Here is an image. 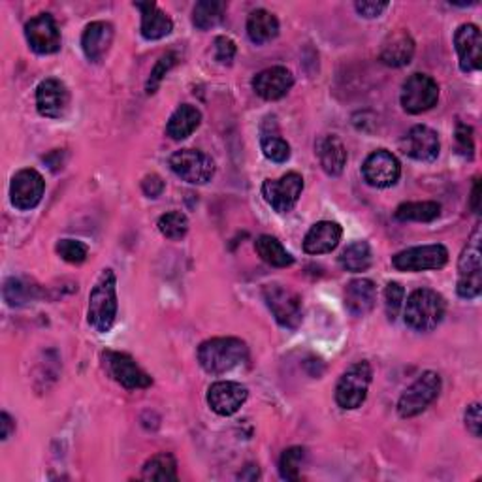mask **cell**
I'll list each match as a JSON object with an SVG mask.
<instances>
[{
    "mask_svg": "<svg viewBox=\"0 0 482 482\" xmlns=\"http://www.w3.org/2000/svg\"><path fill=\"white\" fill-rule=\"evenodd\" d=\"M403 302H405V288L396 281L388 283L384 288V309L388 319L391 321L398 319L400 311L403 309Z\"/></svg>",
    "mask_w": 482,
    "mask_h": 482,
    "instance_id": "74e56055",
    "label": "cell"
},
{
    "mask_svg": "<svg viewBox=\"0 0 482 482\" xmlns=\"http://www.w3.org/2000/svg\"><path fill=\"white\" fill-rule=\"evenodd\" d=\"M254 249L263 261L273 268H288L294 264V256L283 247V244L273 236H261L254 241Z\"/></svg>",
    "mask_w": 482,
    "mask_h": 482,
    "instance_id": "f1b7e54d",
    "label": "cell"
},
{
    "mask_svg": "<svg viewBox=\"0 0 482 482\" xmlns=\"http://www.w3.org/2000/svg\"><path fill=\"white\" fill-rule=\"evenodd\" d=\"M454 47L458 53V61L461 72L471 73L482 66V34L480 29L473 23H463L454 32Z\"/></svg>",
    "mask_w": 482,
    "mask_h": 482,
    "instance_id": "ac0fdd59",
    "label": "cell"
},
{
    "mask_svg": "<svg viewBox=\"0 0 482 482\" xmlns=\"http://www.w3.org/2000/svg\"><path fill=\"white\" fill-rule=\"evenodd\" d=\"M317 157H319L323 170L328 176H341L343 174L345 166H347V150L338 136L326 134V136L319 138Z\"/></svg>",
    "mask_w": 482,
    "mask_h": 482,
    "instance_id": "484cf974",
    "label": "cell"
},
{
    "mask_svg": "<svg viewBox=\"0 0 482 482\" xmlns=\"http://www.w3.org/2000/svg\"><path fill=\"white\" fill-rule=\"evenodd\" d=\"M25 39L29 47L39 55H51L61 49V30L57 22L49 13L32 17L25 25Z\"/></svg>",
    "mask_w": 482,
    "mask_h": 482,
    "instance_id": "9a60e30c",
    "label": "cell"
},
{
    "mask_svg": "<svg viewBox=\"0 0 482 482\" xmlns=\"http://www.w3.org/2000/svg\"><path fill=\"white\" fill-rule=\"evenodd\" d=\"M471 208L477 215L480 213V181H475V187L471 193Z\"/></svg>",
    "mask_w": 482,
    "mask_h": 482,
    "instance_id": "7dc6e473",
    "label": "cell"
},
{
    "mask_svg": "<svg viewBox=\"0 0 482 482\" xmlns=\"http://www.w3.org/2000/svg\"><path fill=\"white\" fill-rule=\"evenodd\" d=\"M374 379V369L369 362L362 360L352 364L347 372L341 375L338 386H336V401L341 409L355 411L367 398L369 384Z\"/></svg>",
    "mask_w": 482,
    "mask_h": 482,
    "instance_id": "8992f818",
    "label": "cell"
},
{
    "mask_svg": "<svg viewBox=\"0 0 482 482\" xmlns=\"http://www.w3.org/2000/svg\"><path fill=\"white\" fill-rule=\"evenodd\" d=\"M449 263V249L434 244V245H420L400 251L392 256V266L400 271H428L441 270Z\"/></svg>",
    "mask_w": 482,
    "mask_h": 482,
    "instance_id": "8fae6325",
    "label": "cell"
},
{
    "mask_svg": "<svg viewBox=\"0 0 482 482\" xmlns=\"http://www.w3.org/2000/svg\"><path fill=\"white\" fill-rule=\"evenodd\" d=\"M142 191L145 193V196H150V198L160 196L162 191H164V181H162V177H159L157 174L145 176L143 181H142Z\"/></svg>",
    "mask_w": 482,
    "mask_h": 482,
    "instance_id": "f6af8a7d",
    "label": "cell"
},
{
    "mask_svg": "<svg viewBox=\"0 0 482 482\" xmlns=\"http://www.w3.org/2000/svg\"><path fill=\"white\" fill-rule=\"evenodd\" d=\"M466 426L473 434V437H480V426H482V415H480V403H471L466 411Z\"/></svg>",
    "mask_w": 482,
    "mask_h": 482,
    "instance_id": "ee69618b",
    "label": "cell"
},
{
    "mask_svg": "<svg viewBox=\"0 0 482 482\" xmlns=\"http://www.w3.org/2000/svg\"><path fill=\"white\" fill-rule=\"evenodd\" d=\"M15 430V424L12 420V417L8 413H3L0 415V437H3V441H6Z\"/></svg>",
    "mask_w": 482,
    "mask_h": 482,
    "instance_id": "bcb514c9",
    "label": "cell"
},
{
    "mask_svg": "<svg viewBox=\"0 0 482 482\" xmlns=\"http://www.w3.org/2000/svg\"><path fill=\"white\" fill-rule=\"evenodd\" d=\"M362 176L372 187L388 189L398 183L401 176V164L391 151L379 150L369 155L362 164Z\"/></svg>",
    "mask_w": 482,
    "mask_h": 482,
    "instance_id": "5bb4252c",
    "label": "cell"
},
{
    "mask_svg": "<svg viewBox=\"0 0 482 482\" xmlns=\"http://www.w3.org/2000/svg\"><path fill=\"white\" fill-rule=\"evenodd\" d=\"M304 191V177L298 172H288L280 179H266L263 196L277 213H290Z\"/></svg>",
    "mask_w": 482,
    "mask_h": 482,
    "instance_id": "30bf717a",
    "label": "cell"
},
{
    "mask_svg": "<svg viewBox=\"0 0 482 482\" xmlns=\"http://www.w3.org/2000/svg\"><path fill=\"white\" fill-rule=\"evenodd\" d=\"M200 123H202L200 109L193 104H181L168 119V125H166V134L176 142H181L185 138H189L200 126Z\"/></svg>",
    "mask_w": 482,
    "mask_h": 482,
    "instance_id": "4316f807",
    "label": "cell"
},
{
    "mask_svg": "<svg viewBox=\"0 0 482 482\" xmlns=\"http://www.w3.org/2000/svg\"><path fill=\"white\" fill-rule=\"evenodd\" d=\"M249 358V349L245 341L237 338H213L198 347V362L203 372L220 375L244 366Z\"/></svg>",
    "mask_w": 482,
    "mask_h": 482,
    "instance_id": "6da1fadb",
    "label": "cell"
},
{
    "mask_svg": "<svg viewBox=\"0 0 482 482\" xmlns=\"http://www.w3.org/2000/svg\"><path fill=\"white\" fill-rule=\"evenodd\" d=\"M439 100V85L428 73H413L401 87V106L407 114H424Z\"/></svg>",
    "mask_w": 482,
    "mask_h": 482,
    "instance_id": "9c48e42d",
    "label": "cell"
},
{
    "mask_svg": "<svg viewBox=\"0 0 482 482\" xmlns=\"http://www.w3.org/2000/svg\"><path fill=\"white\" fill-rule=\"evenodd\" d=\"M236 57V44L228 36H219L215 39V59L220 65H230Z\"/></svg>",
    "mask_w": 482,
    "mask_h": 482,
    "instance_id": "b9f144b4",
    "label": "cell"
},
{
    "mask_svg": "<svg viewBox=\"0 0 482 482\" xmlns=\"http://www.w3.org/2000/svg\"><path fill=\"white\" fill-rule=\"evenodd\" d=\"M377 304V287L369 280H352L345 288V307L352 317H366Z\"/></svg>",
    "mask_w": 482,
    "mask_h": 482,
    "instance_id": "7402d4cb",
    "label": "cell"
},
{
    "mask_svg": "<svg viewBox=\"0 0 482 482\" xmlns=\"http://www.w3.org/2000/svg\"><path fill=\"white\" fill-rule=\"evenodd\" d=\"M157 227L164 237H168L172 241H181L189 232V219L181 211H170L159 219Z\"/></svg>",
    "mask_w": 482,
    "mask_h": 482,
    "instance_id": "836d02e7",
    "label": "cell"
},
{
    "mask_svg": "<svg viewBox=\"0 0 482 482\" xmlns=\"http://www.w3.org/2000/svg\"><path fill=\"white\" fill-rule=\"evenodd\" d=\"M142 480H160V482H168V480H177V461L172 454L168 452H160L151 456L143 463Z\"/></svg>",
    "mask_w": 482,
    "mask_h": 482,
    "instance_id": "f546056e",
    "label": "cell"
},
{
    "mask_svg": "<svg viewBox=\"0 0 482 482\" xmlns=\"http://www.w3.org/2000/svg\"><path fill=\"white\" fill-rule=\"evenodd\" d=\"M456 292L463 300H475L482 292V253H480V227L473 230L468 245L463 247L458 261Z\"/></svg>",
    "mask_w": 482,
    "mask_h": 482,
    "instance_id": "277c9868",
    "label": "cell"
},
{
    "mask_svg": "<svg viewBox=\"0 0 482 482\" xmlns=\"http://www.w3.org/2000/svg\"><path fill=\"white\" fill-rule=\"evenodd\" d=\"M176 59H177L176 53H166L159 59V63L155 65V68L151 72L150 82H147V92H150V95H153V92L159 89V85L164 80L166 73H168L170 68L176 65Z\"/></svg>",
    "mask_w": 482,
    "mask_h": 482,
    "instance_id": "f35d334b",
    "label": "cell"
},
{
    "mask_svg": "<svg viewBox=\"0 0 482 482\" xmlns=\"http://www.w3.org/2000/svg\"><path fill=\"white\" fill-rule=\"evenodd\" d=\"M261 147L266 159L273 162H287L290 159V145L277 133H263Z\"/></svg>",
    "mask_w": 482,
    "mask_h": 482,
    "instance_id": "d590c367",
    "label": "cell"
},
{
    "mask_svg": "<svg viewBox=\"0 0 482 482\" xmlns=\"http://www.w3.org/2000/svg\"><path fill=\"white\" fill-rule=\"evenodd\" d=\"M400 147L407 157L420 162H432L439 157L441 143L437 133L432 131L430 126L417 125L401 138Z\"/></svg>",
    "mask_w": 482,
    "mask_h": 482,
    "instance_id": "d6986e66",
    "label": "cell"
},
{
    "mask_svg": "<svg viewBox=\"0 0 482 482\" xmlns=\"http://www.w3.org/2000/svg\"><path fill=\"white\" fill-rule=\"evenodd\" d=\"M225 12V3H219V0H202L193 10V25L200 30H210L222 22Z\"/></svg>",
    "mask_w": 482,
    "mask_h": 482,
    "instance_id": "1f68e13d",
    "label": "cell"
},
{
    "mask_svg": "<svg viewBox=\"0 0 482 482\" xmlns=\"http://www.w3.org/2000/svg\"><path fill=\"white\" fill-rule=\"evenodd\" d=\"M172 172L191 185H206L215 174V162L198 150H181L170 157Z\"/></svg>",
    "mask_w": 482,
    "mask_h": 482,
    "instance_id": "7c38bea8",
    "label": "cell"
},
{
    "mask_svg": "<svg viewBox=\"0 0 482 482\" xmlns=\"http://www.w3.org/2000/svg\"><path fill=\"white\" fill-rule=\"evenodd\" d=\"M343 228L333 220H321L313 225L304 237V251L307 254H324L331 253L340 245Z\"/></svg>",
    "mask_w": 482,
    "mask_h": 482,
    "instance_id": "44dd1931",
    "label": "cell"
},
{
    "mask_svg": "<svg viewBox=\"0 0 482 482\" xmlns=\"http://www.w3.org/2000/svg\"><path fill=\"white\" fill-rule=\"evenodd\" d=\"M441 213V206L437 202H403L396 208L394 217L398 220H415V222H430L437 219Z\"/></svg>",
    "mask_w": 482,
    "mask_h": 482,
    "instance_id": "d6a6232c",
    "label": "cell"
},
{
    "mask_svg": "<svg viewBox=\"0 0 482 482\" xmlns=\"http://www.w3.org/2000/svg\"><path fill=\"white\" fill-rule=\"evenodd\" d=\"M444 306L443 296L430 288H418L415 290L403 307L405 324L415 331H432L437 328L444 317Z\"/></svg>",
    "mask_w": 482,
    "mask_h": 482,
    "instance_id": "3957f363",
    "label": "cell"
},
{
    "mask_svg": "<svg viewBox=\"0 0 482 482\" xmlns=\"http://www.w3.org/2000/svg\"><path fill=\"white\" fill-rule=\"evenodd\" d=\"M307 451L304 447H290L283 452L280 460V473L285 480H300V471L306 461Z\"/></svg>",
    "mask_w": 482,
    "mask_h": 482,
    "instance_id": "e575fe53",
    "label": "cell"
},
{
    "mask_svg": "<svg viewBox=\"0 0 482 482\" xmlns=\"http://www.w3.org/2000/svg\"><path fill=\"white\" fill-rule=\"evenodd\" d=\"M372 263H374V254L367 241H355V244L347 245L340 256V264L343 266V270L352 271V273H360V271L369 270Z\"/></svg>",
    "mask_w": 482,
    "mask_h": 482,
    "instance_id": "4dcf8cb0",
    "label": "cell"
},
{
    "mask_svg": "<svg viewBox=\"0 0 482 482\" xmlns=\"http://www.w3.org/2000/svg\"><path fill=\"white\" fill-rule=\"evenodd\" d=\"M44 193H46V181L42 174L36 172L34 168L20 170L13 176L10 185L12 206L22 211H29L39 206L44 198Z\"/></svg>",
    "mask_w": 482,
    "mask_h": 482,
    "instance_id": "4fadbf2b",
    "label": "cell"
},
{
    "mask_svg": "<svg viewBox=\"0 0 482 482\" xmlns=\"http://www.w3.org/2000/svg\"><path fill=\"white\" fill-rule=\"evenodd\" d=\"M355 8L362 17H366V20H375V17H379L388 8V3H372V0H364V3H357Z\"/></svg>",
    "mask_w": 482,
    "mask_h": 482,
    "instance_id": "7bdbcfd3",
    "label": "cell"
},
{
    "mask_svg": "<svg viewBox=\"0 0 482 482\" xmlns=\"http://www.w3.org/2000/svg\"><path fill=\"white\" fill-rule=\"evenodd\" d=\"M55 251H57V254L68 264H83L89 254L87 245L78 239H61Z\"/></svg>",
    "mask_w": 482,
    "mask_h": 482,
    "instance_id": "8d00e7d4",
    "label": "cell"
},
{
    "mask_svg": "<svg viewBox=\"0 0 482 482\" xmlns=\"http://www.w3.org/2000/svg\"><path fill=\"white\" fill-rule=\"evenodd\" d=\"M142 12V36L145 40L166 39L174 30V22L168 13H164L155 3H136Z\"/></svg>",
    "mask_w": 482,
    "mask_h": 482,
    "instance_id": "d4e9b609",
    "label": "cell"
},
{
    "mask_svg": "<svg viewBox=\"0 0 482 482\" xmlns=\"http://www.w3.org/2000/svg\"><path fill=\"white\" fill-rule=\"evenodd\" d=\"M415 55V40L407 30H396L383 42L381 61L386 66L400 68L409 65Z\"/></svg>",
    "mask_w": 482,
    "mask_h": 482,
    "instance_id": "cb8c5ba5",
    "label": "cell"
},
{
    "mask_svg": "<svg viewBox=\"0 0 482 482\" xmlns=\"http://www.w3.org/2000/svg\"><path fill=\"white\" fill-rule=\"evenodd\" d=\"M30 296V288L27 285H23L20 280H10L6 281L4 287V298L10 306H20L25 304Z\"/></svg>",
    "mask_w": 482,
    "mask_h": 482,
    "instance_id": "60d3db41",
    "label": "cell"
},
{
    "mask_svg": "<svg viewBox=\"0 0 482 482\" xmlns=\"http://www.w3.org/2000/svg\"><path fill=\"white\" fill-rule=\"evenodd\" d=\"M117 319V277L114 270H104L89 294L87 321L99 333H108Z\"/></svg>",
    "mask_w": 482,
    "mask_h": 482,
    "instance_id": "7a4b0ae2",
    "label": "cell"
},
{
    "mask_svg": "<svg viewBox=\"0 0 482 482\" xmlns=\"http://www.w3.org/2000/svg\"><path fill=\"white\" fill-rule=\"evenodd\" d=\"M247 34L253 44L263 46L277 39L280 34V22L268 10H254L247 20Z\"/></svg>",
    "mask_w": 482,
    "mask_h": 482,
    "instance_id": "83f0119b",
    "label": "cell"
},
{
    "mask_svg": "<svg viewBox=\"0 0 482 482\" xmlns=\"http://www.w3.org/2000/svg\"><path fill=\"white\" fill-rule=\"evenodd\" d=\"M102 366L106 374L123 388H126V391H142V388H150L153 384V379L147 375L136 364V360L131 355H126V352H102Z\"/></svg>",
    "mask_w": 482,
    "mask_h": 482,
    "instance_id": "ba28073f",
    "label": "cell"
},
{
    "mask_svg": "<svg viewBox=\"0 0 482 482\" xmlns=\"http://www.w3.org/2000/svg\"><path fill=\"white\" fill-rule=\"evenodd\" d=\"M70 106V90L61 80H44L36 87V108L47 119H61Z\"/></svg>",
    "mask_w": 482,
    "mask_h": 482,
    "instance_id": "e0dca14e",
    "label": "cell"
},
{
    "mask_svg": "<svg viewBox=\"0 0 482 482\" xmlns=\"http://www.w3.org/2000/svg\"><path fill=\"white\" fill-rule=\"evenodd\" d=\"M263 296L277 324L287 330H296L302 324V298L292 288L280 283H270L263 288Z\"/></svg>",
    "mask_w": 482,
    "mask_h": 482,
    "instance_id": "5b68a950",
    "label": "cell"
},
{
    "mask_svg": "<svg viewBox=\"0 0 482 482\" xmlns=\"http://www.w3.org/2000/svg\"><path fill=\"white\" fill-rule=\"evenodd\" d=\"M249 398L247 388L236 381H219L213 383L208 391V405L211 411L220 417H232Z\"/></svg>",
    "mask_w": 482,
    "mask_h": 482,
    "instance_id": "2e32d148",
    "label": "cell"
},
{
    "mask_svg": "<svg viewBox=\"0 0 482 482\" xmlns=\"http://www.w3.org/2000/svg\"><path fill=\"white\" fill-rule=\"evenodd\" d=\"M456 151L466 157V159H473L475 155V142H473V128L463 125V123H458L456 125Z\"/></svg>",
    "mask_w": 482,
    "mask_h": 482,
    "instance_id": "ab89813d",
    "label": "cell"
},
{
    "mask_svg": "<svg viewBox=\"0 0 482 482\" xmlns=\"http://www.w3.org/2000/svg\"><path fill=\"white\" fill-rule=\"evenodd\" d=\"M294 85L292 72L285 66H271L256 73L253 80V89L264 100H280Z\"/></svg>",
    "mask_w": 482,
    "mask_h": 482,
    "instance_id": "ffe728a7",
    "label": "cell"
},
{
    "mask_svg": "<svg viewBox=\"0 0 482 482\" xmlns=\"http://www.w3.org/2000/svg\"><path fill=\"white\" fill-rule=\"evenodd\" d=\"M114 42V27L106 22L89 23L82 36V49L90 63H100Z\"/></svg>",
    "mask_w": 482,
    "mask_h": 482,
    "instance_id": "603a6c76",
    "label": "cell"
},
{
    "mask_svg": "<svg viewBox=\"0 0 482 482\" xmlns=\"http://www.w3.org/2000/svg\"><path fill=\"white\" fill-rule=\"evenodd\" d=\"M443 381L435 372H424L398 401V413L401 418H413L424 413L439 398Z\"/></svg>",
    "mask_w": 482,
    "mask_h": 482,
    "instance_id": "52a82bcc",
    "label": "cell"
}]
</instances>
